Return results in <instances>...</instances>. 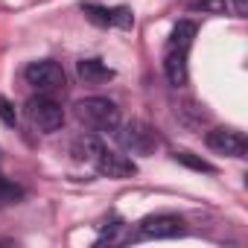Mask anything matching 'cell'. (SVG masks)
<instances>
[{
    "instance_id": "obj_16",
    "label": "cell",
    "mask_w": 248,
    "mask_h": 248,
    "mask_svg": "<svg viewBox=\"0 0 248 248\" xmlns=\"http://www.w3.org/2000/svg\"><path fill=\"white\" fill-rule=\"evenodd\" d=\"M85 15L99 27H111V9L108 6H85Z\"/></svg>"
},
{
    "instance_id": "obj_17",
    "label": "cell",
    "mask_w": 248,
    "mask_h": 248,
    "mask_svg": "<svg viewBox=\"0 0 248 248\" xmlns=\"http://www.w3.org/2000/svg\"><path fill=\"white\" fill-rule=\"evenodd\" d=\"M0 120H3L6 126H15L18 123V111H15V105L6 96H0Z\"/></svg>"
},
{
    "instance_id": "obj_1",
    "label": "cell",
    "mask_w": 248,
    "mask_h": 248,
    "mask_svg": "<svg viewBox=\"0 0 248 248\" xmlns=\"http://www.w3.org/2000/svg\"><path fill=\"white\" fill-rule=\"evenodd\" d=\"M76 120L91 132H114L120 126V108L105 96H85L73 105Z\"/></svg>"
},
{
    "instance_id": "obj_5",
    "label": "cell",
    "mask_w": 248,
    "mask_h": 248,
    "mask_svg": "<svg viewBox=\"0 0 248 248\" xmlns=\"http://www.w3.org/2000/svg\"><path fill=\"white\" fill-rule=\"evenodd\" d=\"M93 167H96V172H99V175L114 178V181H123V178L138 175V167H135V161H132L129 155L114 152V149H105V146H102V152L96 155Z\"/></svg>"
},
{
    "instance_id": "obj_9",
    "label": "cell",
    "mask_w": 248,
    "mask_h": 248,
    "mask_svg": "<svg viewBox=\"0 0 248 248\" xmlns=\"http://www.w3.org/2000/svg\"><path fill=\"white\" fill-rule=\"evenodd\" d=\"M76 70H79V79L85 85H102V82H111L114 79V70L105 62H99V59H82L76 64Z\"/></svg>"
},
{
    "instance_id": "obj_8",
    "label": "cell",
    "mask_w": 248,
    "mask_h": 248,
    "mask_svg": "<svg viewBox=\"0 0 248 248\" xmlns=\"http://www.w3.org/2000/svg\"><path fill=\"white\" fill-rule=\"evenodd\" d=\"M187 53L190 50H167V56H164V73H167L170 85H175V88L187 85Z\"/></svg>"
},
{
    "instance_id": "obj_12",
    "label": "cell",
    "mask_w": 248,
    "mask_h": 248,
    "mask_svg": "<svg viewBox=\"0 0 248 248\" xmlns=\"http://www.w3.org/2000/svg\"><path fill=\"white\" fill-rule=\"evenodd\" d=\"M175 161H178V164H184L187 170H196V172H207V175H213V172H216V167H213V164H207L204 158H199V155H193V152H175Z\"/></svg>"
},
{
    "instance_id": "obj_14",
    "label": "cell",
    "mask_w": 248,
    "mask_h": 248,
    "mask_svg": "<svg viewBox=\"0 0 248 248\" xmlns=\"http://www.w3.org/2000/svg\"><path fill=\"white\" fill-rule=\"evenodd\" d=\"M111 27H117V30H132L135 27V12L129 6H114L111 9Z\"/></svg>"
},
{
    "instance_id": "obj_13",
    "label": "cell",
    "mask_w": 248,
    "mask_h": 248,
    "mask_svg": "<svg viewBox=\"0 0 248 248\" xmlns=\"http://www.w3.org/2000/svg\"><path fill=\"white\" fill-rule=\"evenodd\" d=\"M184 6L193 12H204V15H222L228 9L225 0H184Z\"/></svg>"
},
{
    "instance_id": "obj_18",
    "label": "cell",
    "mask_w": 248,
    "mask_h": 248,
    "mask_svg": "<svg viewBox=\"0 0 248 248\" xmlns=\"http://www.w3.org/2000/svg\"><path fill=\"white\" fill-rule=\"evenodd\" d=\"M228 9H233L236 18H248V0H225Z\"/></svg>"
},
{
    "instance_id": "obj_11",
    "label": "cell",
    "mask_w": 248,
    "mask_h": 248,
    "mask_svg": "<svg viewBox=\"0 0 248 248\" xmlns=\"http://www.w3.org/2000/svg\"><path fill=\"white\" fill-rule=\"evenodd\" d=\"M99 152H102V143H99L93 135H82V138L73 140V158H76V161H88V164H93Z\"/></svg>"
},
{
    "instance_id": "obj_3",
    "label": "cell",
    "mask_w": 248,
    "mask_h": 248,
    "mask_svg": "<svg viewBox=\"0 0 248 248\" xmlns=\"http://www.w3.org/2000/svg\"><path fill=\"white\" fill-rule=\"evenodd\" d=\"M24 111H27V120L32 123L38 132H44V135L59 132V129L64 126V111H62V105H59L56 99H50V96H32V99L24 105Z\"/></svg>"
},
{
    "instance_id": "obj_15",
    "label": "cell",
    "mask_w": 248,
    "mask_h": 248,
    "mask_svg": "<svg viewBox=\"0 0 248 248\" xmlns=\"http://www.w3.org/2000/svg\"><path fill=\"white\" fill-rule=\"evenodd\" d=\"M21 196H24V190L18 184H12L0 175V204H15V202H21Z\"/></svg>"
},
{
    "instance_id": "obj_2",
    "label": "cell",
    "mask_w": 248,
    "mask_h": 248,
    "mask_svg": "<svg viewBox=\"0 0 248 248\" xmlns=\"http://www.w3.org/2000/svg\"><path fill=\"white\" fill-rule=\"evenodd\" d=\"M114 135H117V143L132 155H152L158 149V135L143 120H132L126 126H117Z\"/></svg>"
},
{
    "instance_id": "obj_4",
    "label": "cell",
    "mask_w": 248,
    "mask_h": 248,
    "mask_svg": "<svg viewBox=\"0 0 248 248\" xmlns=\"http://www.w3.org/2000/svg\"><path fill=\"white\" fill-rule=\"evenodd\" d=\"M24 79L27 85H32L38 93H50V91H62L64 88V70L59 62H32L27 70H24Z\"/></svg>"
},
{
    "instance_id": "obj_6",
    "label": "cell",
    "mask_w": 248,
    "mask_h": 248,
    "mask_svg": "<svg viewBox=\"0 0 248 248\" xmlns=\"http://www.w3.org/2000/svg\"><path fill=\"white\" fill-rule=\"evenodd\" d=\"M207 146L213 149V152H219V155H228V158H245V149H248V143H245V138H242V132H236V129H225V126H219V129H213V132H207Z\"/></svg>"
},
{
    "instance_id": "obj_7",
    "label": "cell",
    "mask_w": 248,
    "mask_h": 248,
    "mask_svg": "<svg viewBox=\"0 0 248 248\" xmlns=\"http://www.w3.org/2000/svg\"><path fill=\"white\" fill-rule=\"evenodd\" d=\"M181 233H184V222L178 216H170V213L143 219L140 231H138V236H143V239H172V236H181Z\"/></svg>"
},
{
    "instance_id": "obj_10",
    "label": "cell",
    "mask_w": 248,
    "mask_h": 248,
    "mask_svg": "<svg viewBox=\"0 0 248 248\" xmlns=\"http://www.w3.org/2000/svg\"><path fill=\"white\" fill-rule=\"evenodd\" d=\"M193 38H196V24L193 21H178L170 41H167V50H190Z\"/></svg>"
}]
</instances>
